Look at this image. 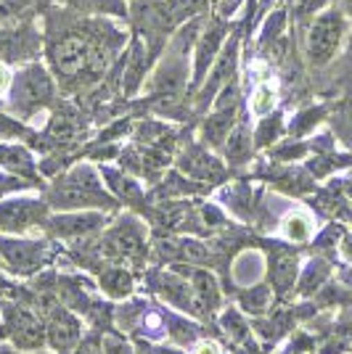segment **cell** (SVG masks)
Here are the masks:
<instances>
[{
    "label": "cell",
    "instance_id": "5b68a950",
    "mask_svg": "<svg viewBox=\"0 0 352 354\" xmlns=\"http://www.w3.org/2000/svg\"><path fill=\"white\" fill-rule=\"evenodd\" d=\"M80 339V325L74 320L69 312L56 310L48 325V341L56 346V349H72Z\"/></svg>",
    "mask_w": 352,
    "mask_h": 354
},
{
    "label": "cell",
    "instance_id": "6da1fadb",
    "mask_svg": "<svg viewBox=\"0 0 352 354\" xmlns=\"http://www.w3.org/2000/svg\"><path fill=\"white\" fill-rule=\"evenodd\" d=\"M342 30H344V24H342V16H339L337 11L323 14L321 19L313 24L310 40H308V53L313 64L321 66V64H326V61L334 56L339 40H342Z\"/></svg>",
    "mask_w": 352,
    "mask_h": 354
},
{
    "label": "cell",
    "instance_id": "ac0fdd59",
    "mask_svg": "<svg viewBox=\"0 0 352 354\" xmlns=\"http://www.w3.org/2000/svg\"><path fill=\"white\" fill-rule=\"evenodd\" d=\"M90 6L98 8V11H117V14H125V8H122L119 0H90Z\"/></svg>",
    "mask_w": 352,
    "mask_h": 354
},
{
    "label": "cell",
    "instance_id": "52a82bcc",
    "mask_svg": "<svg viewBox=\"0 0 352 354\" xmlns=\"http://www.w3.org/2000/svg\"><path fill=\"white\" fill-rule=\"evenodd\" d=\"M48 95H51V82L45 80L43 72H30L24 80H21V85L16 90V101H21V104H43L48 101Z\"/></svg>",
    "mask_w": 352,
    "mask_h": 354
},
{
    "label": "cell",
    "instance_id": "603a6c76",
    "mask_svg": "<svg viewBox=\"0 0 352 354\" xmlns=\"http://www.w3.org/2000/svg\"><path fill=\"white\" fill-rule=\"evenodd\" d=\"M350 56H352V48H350Z\"/></svg>",
    "mask_w": 352,
    "mask_h": 354
},
{
    "label": "cell",
    "instance_id": "7a4b0ae2",
    "mask_svg": "<svg viewBox=\"0 0 352 354\" xmlns=\"http://www.w3.org/2000/svg\"><path fill=\"white\" fill-rule=\"evenodd\" d=\"M6 328H8L14 344L21 346V349H37V346H43V339H45L43 325L37 323L30 312L8 307L6 310Z\"/></svg>",
    "mask_w": 352,
    "mask_h": 354
},
{
    "label": "cell",
    "instance_id": "2e32d148",
    "mask_svg": "<svg viewBox=\"0 0 352 354\" xmlns=\"http://www.w3.org/2000/svg\"><path fill=\"white\" fill-rule=\"evenodd\" d=\"M267 296H270V291H267L265 286H260V288H254V291L241 296V304L252 312H260V310H265V304H267Z\"/></svg>",
    "mask_w": 352,
    "mask_h": 354
},
{
    "label": "cell",
    "instance_id": "e0dca14e",
    "mask_svg": "<svg viewBox=\"0 0 352 354\" xmlns=\"http://www.w3.org/2000/svg\"><path fill=\"white\" fill-rule=\"evenodd\" d=\"M222 325H225V330H228L234 339H238V336H244V333H247V328H244L241 317H238L236 312H228V315L222 317Z\"/></svg>",
    "mask_w": 352,
    "mask_h": 354
},
{
    "label": "cell",
    "instance_id": "3957f363",
    "mask_svg": "<svg viewBox=\"0 0 352 354\" xmlns=\"http://www.w3.org/2000/svg\"><path fill=\"white\" fill-rule=\"evenodd\" d=\"M53 61H56V69H59L64 77H74L82 69H88L90 64V43L82 40V37H67L61 40L56 53H53Z\"/></svg>",
    "mask_w": 352,
    "mask_h": 354
},
{
    "label": "cell",
    "instance_id": "8fae6325",
    "mask_svg": "<svg viewBox=\"0 0 352 354\" xmlns=\"http://www.w3.org/2000/svg\"><path fill=\"white\" fill-rule=\"evenodd\" d=\"M294 278H297V259H292V257H279L273 262V283H276V288L286 291L294 283Z\"/></svg>",
    "mask_w": 352,
    "mask_h": 354
},
{
    "label": "cell",
    "instance_id": "9c48e42d",
    "mask_svg": "<svg viewBox=\"0 0 352 354\" xmlns=\"http://www.w3.org/2000/svg\"><path fill=\"white\" fill-rule=\"evenodd\" d=\"M109 243L117 251H122V254H141V249H143L141 233H138L132 225H119L117 230H112Z\"/></svg>",
    "mask_w": 352,
    "mask_h": 354
},
{
    "label": "cell",
    "instance_id": "9a60e30c",
    "mask_svg": "<svg viewBox=\"0 0 352 354\" xmlns=\"http://www.w3.org/2000/svg\"><path fill=\"white\" fill-rule=\"evenodd\" d=\"M273 101H276V93L270 85H260L257 93H254V98H252V109H254V114H265V111H270L273 109Z\"/></svg>",
    "mask_w": 352,
    "mask_h": 354
},
{
    "label": "cell",
    "instance_id": "44dd1931",
    "mask_svg": "<svg viewBox=\"0 0 352 354\" xmlns=\"http://www.w3.org/2000/svg\"><path fill=\"white\" fill-rule=\"evenodd\" d=\"M6 85H8V72H6L3 66H0V90L6 88Z\"/></svg>",
    "mask_w": 352,
    "mask_h": 354
},
{
    "label": "cell",
    "instance_id": "30bf717a",
    "mask_svg": "<svg viewBox=\"0 0 352 354\" xmlns=\"http://www.w3.org/2000/svg\"><path fill=\"white\" fill-rule=\"evenodd\" d=\"M193 291H196V296H193V301L196 304H204L206 310H215L218 307V286H215V278L212 275H206V272H199L196 278H193Z\"/></svg>",
    "mask_w": 352,
    "mask_h": 354
},
{
    "label": "cell",
    "instance_id": "5bb4252c",
    "mask_svg": "<svg viewBox=\"0 0 352 354\" xmlns=\"http://www.w3.org/2000/svg\"><path fill=\"white\" fill-rule=\"evenodd\" d=\"M164 294L170 301H175L180 307H188L191 304V296H188V283L175 281V278H164Z\"/></svg>",
    "mask_w": 352,
    "mask_h": 354
},
{
    "label": "cell",
    "instance_id": "8992f818",
    "mask_svg": "<svg viewBox=\"0 0 352 354\" xmlns=\"http://www.w3.org/2000/svg\"><path fill=\"white\" fill-rule=\"evenodd\" d=\"M0 251L14 270H32L40 262V249L27 241H0Z\"/></svg>",
    "mask_w": 352,
    "mask_h": 354
},
{
    "label": "cell",
    "instance_id": "4fadbf2b",
    "mask_svg": "<svg viewBox=\"0 0 352 354\" xmlns=\"http://www.w3.org/2000/svg\"><path fill=\"white\" fill-rule=\"evenodd\" d=\"M283 233H286V238H292V241H308L310 233H313V225H310V220L305 217V214H292L289 220H286V227H283Z\"/></svg>",
    "mask_w": 352,
    "mask_h": 354
},
{
    "label": "cell",
    "instance_id": "7c38bea8",
    "mask_svg": "<svg viewBox=\"0 0 352 354\" xmlns=\"http://www.w3.org/2000/svg\"><path fill=\"white\" fill-rule=\"evenodd\" d=\"M101 286L106 294L112 296H125L130 291V275L125 270H109L101 275Z\"/></svg>",
    "mask_w": 352,
    "mask_h": 354
},
{
    "label": "cell",
    "instance_id": "ffe728a7",
    "mask_svg": "<svg viewBox=\"0 0 352 354\" xmlns=\"http://www.w3.org/2000/svg\"><path fill=\"white\" fill-rule=\"evenodd\" d=\"M193 354H220V349H218V344H209V341H206V344H199Z\"/></svg>",
    "mask_w": 352,
    "mask_h": 354
},
{
    "label": "cell",
    "instance_id": "ba28073f",
    "mask_svg": "<svg viewBox=\"0 0 352 354\" xmlns=\"http://www.w3.org/2000/svg\"><path fill=\"white\" fill-rule=\"evenodd\" d=\"M98 225H101L98 214H74V217H56L51 222V230L56 236H80V233L96 230Z\"/></svg>",
    "mask_w": 352,
    "mask_h": 354
},
{
    "label": "cell",
    "instance_id": "7402d4cb",
    "mask_svg": "<svg viewBox=\"0 0 352 354\" xmlns=\"http://www.w3.org/2000/svg\"><path fill=\"white\" fill-rule=\"evenodd\" d=\"M344 254L352 259V238H347V243H344Z\"/></svg>",
    "mask_w": 352,
    "mask_h": 354
},
{
    "label": "cell",
    "instance_id": "277c9868",
    "mask_svg": "<svg viewBox=\"0 0 352 354\" xmlns=\"http://www.w3.org/2000/svg\"><path fill=\"white\" fill-rule=\"evenodd\" d=\"M43 204H30V201H21V204H3L0 207V227L6 230H21L32 222H37L43 217Z\"/></svg>",
    "mask_w": 352,
    "mask_h": 354
},
{
    "label": "cell",
    "instance_id": "d6986e66",
    "mask_svg": "<svg viewBox=\"0 0 352 354\" xmlns=\"http://www.w3.org/2000/svg\"><path fill=\"white\" fill-rule=\"evenodd\" d=\"M103 352L106 354H130V349H127V344H122V341L106 339L103 341Z\"/></svg>",
    "mask_w": 352,
    "mask_h": 354
}]
</instances>
